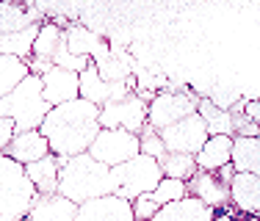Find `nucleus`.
<instances>
[{"label":"nucleus","mask_w":260,"mask_h":221,"mask_svg":"<svg viewBox=\"0 0 260 221\" xmlns=\"http://www.w3.org/2000/svg\"><path fill=\"white\" fill-rule=\"evenodd\" d=\"M160 133V141H164L166 152H175V155H194L205 146V141L210 138L208 136V127L202 122L200 114H191L185 119L175 122V125L164 127Z\"/></svg>","instance_id":"nucleus-8"},{"label":"nucleus","mask_w":260,"mask_h":221,"mask_svg":"<svg viewBox=\"0 0 260 221\" xmlns=\"http://www.w3.org/2000/svg\"><path fill=\"white\" fill-rule=\"evenodd\" d=\"M89 155L97 163L108 166V169H116V166L141 155V141H139V136H133L127 130H100L94 144L89 146Z\"/></svg>","instance_id":"nucleus-7"},{"label":"nucleus","mask_w":260,"mask_h":221,"mask_svg":"<svg viewBox=\"0 0 260 221\" xmlns=\"http://www.w3.org/2000/svg\"><path fill=\"white\" fill-rule=\"evenodd\" d=\"M75 221H136V216H133V205L130 202L108 194V196H100V199L78 205Z\"/></svg>","instance_id":"nucleus-13"},{"label":"nucleus","mask_w":260,"mask_h":221,"mask_svg":"<svg viewBox=\"0 0 260 221\" xmlns=\"http://www.w3.org/2000/svg\"><path fill=\"white\" fill-rule=\"evenodd\" d=\"M164 177L169 180H180V182H188L191 177L197 174V158L194 155H175V152H166L164 158L158 161Z\"/></svg>","instance_id":"nucleus-26"},{"label":"nucleus","mask_w":260,"mask_h":221,"mask_svg":"<svg viewBox=\"0 0 260 221\" xmlns=\"http://www.w3.org/2000/svg\"><path fill=\"white\" fill-rule=\"evenodd\" d=\"M160 180H164V171H160L155 158L139 155L133 161L111 169V194L133 205L139 196L155 191Z\"/></svg>","instance_id":"nucleus-5"},{"label":"nucleus","mask_w":260,"mask_h":221,"mask_svg":"<svg viewBox=\"0 0 260 221\" xmlns=\"http://www.w3.org/2000/svg\"><path fill=\"white\" fill-rule=\"evenodd\" d=\"M28 75H30V69L22 58H9V55H3V58H0V102L25 81Z\"/></svg>","instance_id":"nucleus-24"},{"label":"nucleus","mask_w":260,"mask_h":221,"mask_svg":"<svg viewBox=\"0 0 260 221\" xmlns=\"http://www.w3.org/2000/svg\"><path fill=\"white\" fill-rule=\"evenodd\" d=\"M230 202H235L238 210L260 213V174H238L230 186Z\"/></svg>","instance_id":"nucleus-21"},{"label":"nucleus","mask_w":260,"mask_h":221,"mask_svg":"<svg viewBox=\"0 0 260 221\" xmlns=\"http://www.w3.org/2000/svg\"><path fill=\"white\" fill-rule=\"evenodd\" d=\"M233 169L238 174H260V138H233Z\"/></svg>","instance_id":"nucleus-22"},{"label":"nucleus","mask_w":260,"mask_h":221,"mask_svg":"<svg viewBox=\"0 0 260 221\" xmlns=\"http://www.w3.org/2000/svg\"><path fill=\"white\" fill-rule=\"evenodd\" d=\"M42 22L36 3H0V33H20Z\"/></svg>","instance_id":"nucleus-17"},{"label":"nucleus","mask_w":260,"mask_h":221,"mask_svg":"<svg viewBox=\"0 0 260 221\" xmlns=\"http://www.w3.org/2000/svg\"><path fill=\"white\" fill-rule=\"evenodd\" d=\"M42 94L50 108L80 100V75L70 69H50L42 78Z\"/></svg>","instance_id":"nucleus-11"},{"label":"nucleus","mask_w":260,"mask_h":221,"mask_svg":"<svg viewBox=\"0 0 260 221\" xmlns=\"http://www.w3.org/2000/svg\"><path fill=\"white\" fill-rule=\"evenodd\" d=\"M150 221H213V210L194 196H185L180 202L160 207Z\"/></svg>","instance_id":"nucleus-19"},{"label":"nucleus","mask_w":260,"mask_h":221,"mask_svg":"<svg viewBox=\"0 0 260 221\" xmlns=\"http://www.w3.org/2000/svg\"><path fill=\"white\" fill-rule=\"evenodd\" d=\"M185 182L180 180H169V177H164V180L158 182V188L150 194V199L155 202L158 207H166V205H172V202H180L185 199Z\"/></svg>","instance_id":"nucleus-27"},{"label":"nucleus","mask_w":260,"mask_h":221,"mask_svg":"<svg viewBox=\"0 0 260 221\" xmlns=\"http://www.w3.org/2000/svg\"><path fill=\"white\" fill-rule=\"evenodd\" d=\"M58 194L64 199L75 202V205L108 196L111 194V169L97 163L89 152L78 155V158H70V161L61 166Z\"/></svg>","instance_id":"nucleus-2"},{"label":"nucleus","mask_w":260,"mask_h":221,"mask_svg":"<svg viewBox=\"0 0 260 221\" xmlns=\"http://www.w3.org/2000/svg\"><path fill=\"white\" fill-rule=\"evenodd\" d=\"M208 100L213 102L216 108H221V110H230L235 102L241 100V91H235V89H221V86H213V89L208 91Z\"/></svg>","instance_id":"nucleus-29"},{"label":"nucleus","mask_w":260,"mask_h":221,"mask_svg":"<svg viewBox=\"0 0 260 221\" xmlns=\"http://www.w3.org/2000/svg\"><path fill=\"white\" fill-rule=\"evenodd\" d=\"M22 221H28V218H22Z\"/></svg>","instance_id":"nucleus-32"},{"label":"nucleus","mask_w":260,"mask_h":221,"mask_svg":"<svg viewBox=\"0 0 260 221\" xmlns=\"http://www.w3.org/2000/svg\"><path fill=\"white\" fill-rule=\"evenodd\" d=\"M185 194L200 199L202 205L210 207V210H219V207H224L227 202H230V186L221 182V177L216 174V171H200L197 169V174L185 182Z\"/></svg>","instance_id":"nucleus-12"},{"label":"nucleus","mask_w":260,"mask_h":221,"mask_svg":"<svg viewBox=\"0 0 260 221\" xmlns=\"http://www.w3.org/2000/svg\"><path fill=\"white\" fill-rule=\"evenodd\" d=\"M197 114L202 116V122H205L208 136H230V138H235L230 110H221V108H216L208 97H200V108H197Z\"/></svg>","instance_id":"nucleus-23"},{"label":"nucleus","mask_w":260,"mask_h":221,"mask_svg":"<svg viewBox=\"0 0 260 221\" xmlns=\"http://www.w3.org/2000/svg\"><path fill=\"white\" fill-rule=\"evenodd\" d=\"M50 155V144H47V138L42 136L39 130H28V133H17L14 138H11L9 150H6V158H11L14 163H20L22 169L36 161H42V158Z\"/></svg>","instance_id":"nucleus-14"},{"label":"nucleus","mask_w":260,"mask_h":221,"mask_svg":"<svg viewBox=\"0 0 260 221\" xmlns=\"http://www.w3.org/2000/svg\"><path fill=\"white\" fill-rule=\"evenodd\" d=\"M50 110L53 108L45 102V94H42V78H36V75H28L0 102V116L14 122L17 133L39 130Z\"/></svg>","instance_id":"nucleus-3"},{"label":"nucleus","mask_w":260,"mask_h":221,"mask_svg":"<svg viewBox=\"0 0 260 221\" xmlns=\"http://www.w3.org/2000/svg\"><path fill=\"white\" fill-rule=\"evenodd\" d=\"M75 218H78V205L64 199L61 194L36 196L34 207L28 213V221H75Z\"/></svg>","instance_id":"nucleus-18"},{"label":"nucleus","mask_w":260,"mask_h":221,"mask_svg":"<svg viewBox=\"0 0 260 221\" xmlns=\"http://www.w3.org/2000/svg\"><path fill=\"white\" fill-rule=\"evenodd\" d=\"M257 138H260V136H257Z\"/></svg>","instance_id":"nucleus-33"},{"label":"nucleus","mask_w":260,"mask_h":221,"mask_svg":"<svg viewBox=\"0 0 260 221\" xmlns=\"http://www.w3.org/2000/svg\"><path fill=\"white\" fill-rule=\"evenodd\" d=\"M197 108H200V94L191 91V86H183L177 91H158L155 100L150 102V110H147V125L164 130L185 116L197 114Z\"/></svg>","instance_id":"nucleus-6"},{"label":"nucleus","mask_w":260,"mask_h":221,"mask_svg":"<svg viewBox=\"0 0 260 221\" xmlns=\"http://www.w3.org/2000/svg\"><path fill=\"white\" fill-rule=\"evenodd\" d=\"M36 196L39 194L25 177V169L6 155L0 158V221L28 218Z\"/></svg>","instance_id":"nucleus-4"},{"label":"nucleus","mask_w":260,"mask_h":221,"mask_svg":"<svg viewBox=\"0 0 260 221\" xmlns=\"http://www.w3.org/2000/svg\"><path fill=\"white\" fill-rule=\"evenodd\" d=\"M139 141H141V155L155 158V161H160V158L166 155V146H164V141H160V133L152 125H144V130L139 133Z\"/></svg>","instance_id":"nucleus-28"},{"label":"nucleus","mask_w":260,"mask_h":221,"mask_svg":"<svg viewBox=\"0 0 260 221\" xmlns=\"http://www.w3.org/2000/svg\"><path fill=\"white\" fill-rule=\"evenodd\" d=\"M244 116L252 122V125H260V100H246Z\"/></svg>","instance_id":"nucleus-31"},{"label":"nucleus","mask_w":260,"mask_h":221,"mask_svg":"<svg viewBox=\"0 0 260 221\" xmlns=\"http://www.w3.org/2000/svg\"><path fill=\"white\" fill-rule=\"evenodd\" d=\"M133 91H136V78L122 81V83H108V81L100 78L94 61L89 64L86 72H80V100L91 102V105H97V108L108 105V102L125 100L127 94H133Z\"/></svg>","instance_id":"nucleus-10"},{"label":"nucleus","mask_w":260,"mask_h":221,"mask_svg":"<svg viewBox=\"0 0 260 221\" xmlns=\"http://www.w3.org/2000/svg\"><path fill=\"white\" fill-rule=\"evenodd\" d=\"M100 130V108L86 100L53 108L39 127V133L50 144V155L61 158L64 163L70 158L86 155Z\"/></svg>","instance_id":"nucleus-1"},{"label":"nucleus","mask_w":260,"mask_h":221,"mask_svg":"<svg viewBox=\"0 0 260 221\" xmlns=\"http://www.w3.org/2000/svg\"><path fill=\"white\" fill-rule=\"evenodd\" d=\"M233 163V138L230 136H210L200 152H197V169L219 171L221 166Z\"/></svg>","instance_id":"nucleus-20"},{"label":"nucleus","mask_w":260,"mask_h":221,"mask_svg":"<svg viewBox=\"0 0 260 221\" xmlns=\"http://www.w3.org/2000/svg\"><path fill=\"white\" fill-rule=\"evenodd\" d=\"M64 33H67L70 53L86 55V58H91V61H100V58H105V55H111L108 42H105L100 33H94V30H89L83 25H67Z\"/></svg>","instance_id":"nucleus-15"},{"label":"nucleus","mask_w":260,"mask_h":221,"mask_svg":"<svg viewBox=\"0 0 260 221\" xmlns=\"http://www.w3.org/2000/svg\"><path fill=\"white\" fill-rule=\"evenodd\" d=\"M147 110H150V105L141 97L127 94L125 100L108 102L100 108V127L103 130H127L139 136L147 125Z\"/></svg>","instance_id":"nucleus-9"},{"label":"nucleus","mask_w":260,"mask_h":221,"mask_svg":"<svg viewBox=\"0 0 260 221\" xmlns=\"http://www.w3.org/2000/svg\"><path fill=\"white\" fill-rule=\"evenodd\" d=\"M17 136V127H14V122L11 119H3L0 116V158L6 155V150H9V144H11V138Z\"/></svg>","instance_id":"nucleus-30"},{"label":"nucleus","mask_w":260,"mask_h":221,"mask_svg":"<svg viewBox=\"0 0 260 221\" xmlns=\"http://www.w3.org/2000/svg\"><path fill=\"white\" fill-rule=\"evenodd\" d=\"M61 166H64V161H61V158H55V155H47V158H42V161L25 166V177L30 180V186L36 188V194H39V196L58 194Z\"/></svg>","instance_id":"nucleus-16"},{"label":"nucleus","mask_w":260,"mask_h":221,"mask_svg":"<svg viewBox=\"0 0 260 221\" xmlns=\"http://www.w3.org/2000/svg\"><path fill=\"white\" fill-rule=\"evenodd\" d=\"M61 36H64V28H61L58 22H53V20L42 22V25H39V36H36V42H34V58L50 61V64H53V55H55V50H58Z\"/></svg>","instance_id":"nucleus-25"}]
</instances>
